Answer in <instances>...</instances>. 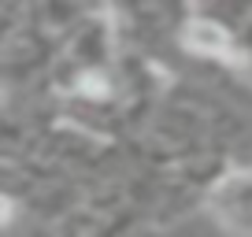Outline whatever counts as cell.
I'll use <instances>...</instances> for the list:
<instances>
[{"mask_svg": "<svg viewBox=\"0 0 252 237\" xmlns=\"http://www.w3.org/2000/svg\"><path fill=\"white\" fill-rule=\"evenodd\" d=\"M189 45L200 48V52H230V41L222 37V30L212 26V23L193 26V30H189Z\"/></svg>", "mask_w": 252, "mask_h": 237, "instance_id": "obj_1", "label": "cell"}, {"mask_svg": "<svg viewBox=\"0 0 252 237\" xmlns=\"http://www.w3.org/2000/svg\"><path fill=\"white\" fill-rule=\"evenodd\" d=\"M8 215H11V204L4 197H0V222H8Z\"/></svg>", "mask_w": 252, "mask_h": 237, "instance_id": "obj_2", "label": "cell"}]
</instances>
